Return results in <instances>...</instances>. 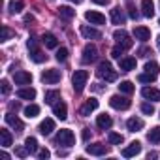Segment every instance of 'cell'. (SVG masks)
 Instances as JSON below:
<instances>
[{
    "label": "cell",
    "instance_id": "30",
    "mask_svg": "<svg viewBox=\"0 0 160 160\" xmlns=\"http://www.w3.org/2000/svg\"><path fill=\"white\" fill-rule=\"evenodd\" d=\"M25 145H27V149H28V152H30V154H34V152H38V151H40V149H38V139H36V138H27Z\"/></svg>",
    "mask_w": 160,
    "mask_h": 160
},
{
    "label": "cell",
    "instance_id": "2",
    "mask_svg": "<svg viewBox=\"0 0 160 160\" xmlns=\"http://www.w3.org/2000/svg\"><path fill=\"white\" fill-rule=\"evenodd\" d=\"M96 73H98L102 79H106V81H115V79H117V72H115V70H113V66H111L109 62H106V60L98 64Z\"/></svg>",
    "mask_w": 160,
    "mask_h": 160
},
{
    "label": "cell",
    "instance_id": "5",
    "mask_svg": "<svg viewBox=\"0 0 160 160\" xmlns=\"http://www.w3.org/2000/svg\"><path fill=\"white\" fill-rule=\"evenodd\" d=\"M27 45H28V51H30V58H32L36 64H40V62H43V60L47 58V57L38 49V45H36V40H34V38H30Z\"/></svg>",
    "mask_w": 160,
    "mask_h": 160
},
{
    "label": "cell",
    "instance_id": "38",
    "mask_svg": "<svg viewBox=\"0 0 160 160\" xmlns=\"http://www.w3.org/2000/svg\"><path fill=\"white\" fill-rule=\"evenodd\" d=\"M124 51H126V49H124L122 45H119V43H117V45L111 49V57H113V58H121V55H122Z\"/></svg>",
    "mask_w": 160,
    "mask_h": 160
},
{
    "label": "cell",
    "instance_id": "53",
    "mask_svg": "<svg viewBox=\"0 0 160 160\" xmlns=\"http://www.w3.org/2000/svg\"><path fill=\"white\" fill-rule=\"evenodd\" d=\"M158 25H160V21H158Z\"/></svg>",
    "mask_w": 160,
    "mask_h": 160
},
{
    "label": "cell",
    "instance_id": "47",
    "mask_svg": "<svg viewBox=\"0 0 160 160\" xmlns=\"http://www.w3.org/2000/svg\"><path fill=\"white\" fill-rule=\"evenodd\" d=\"M94 4H100V6H106V4H109V0H92Z\"/></svg>",
    "mask_w": 160,
    "mask_h": 160
},
{
    "label": "cell",
    "instance_id": "18",
    "mask_svg": "<svg viewBox=\"0 0 160 160\" xmlns=\"http://www.w3.org/2000/svg\"><path fill=\"white\" fill-rule=\"evenodd\" d=\"M6 122H8L12 128H15V132H23V130H25V124H23L13 113H6Z\"/></svg>",
    "mask_w": 160,
    "mask_h": 160
},
{
    "label": "cell",
    "instance_id": "48",
    "mask_svg": "<svg viewBox=\"0 0 160 160\" xmlns=\"http://www.w3.org/2000/svg\"><path fill=\"white\" fill-rule=\"evenodd\" d=\"M25 23H27V25L34 23V17H32V15H25Z\"/></svg>",
    "mask_w": 160,
    "mask_h": 160
},
{
    "label": "cell",
    "instance_id": "3",
    "mask_svg": "<svg viewBox=\"0 0 160 160\" xmlns=\"http://www.w3.org/2000/svg\"><path fill=\"white\" fill-rule=\"evenodd\" d=\"M109 106H111L113 109L124 111V109H128V108L132 106V102H130L126 96H119V94H113V96L109 98Z\"/></svg>",
    "mask_w": 160,
    "mask_h": 160
},
{
    "label": "cell",
    "instance_id": "32",
    "mask_svg": "<svg viewBox=\"0 0 160 160\" xmlns=\"http://www.w3.org/2000/svg\"><path fill=\"white\" fill-rule=\"evenodd\" d=\"M147 138H149L151 143H160V126H154V128L147 134Z\"/></svg>",
    "mask_w": 160,
    "mask_h": 160
},
{
    "label": "cell",
    "instance_id": "27",
    "mask_svg": "<svg viewBox=\"0 0 160 160\" xmlns=\"http://www.w3.org/2000/svg\"><path fill=\"white\" fill-rule=\"evenodd\" d=\"M17 96L23 98V100H34V98H36V91L30 89V87H28V89H19V91H17Z\"/></svg>",
    "mask_w": 160,
    "mask_h": 160
},
{
    "label": "cell",
    "instance_id": "29",
    "mask_svg": "<svg viewBox=\"0 0 160 160\" xmlns=\"http://www.w3.org/2000/svg\"><path fill=\"white\" fill-rule=\"evenodd\" d=\"M38 115H40V108H38L36 104H30V106L25 108V117L34 119V117H38Z\"/></svg>",
    "mask_w": 160,
    "mask_h": 160
},
{
    "label": "cell",
    "instance_id": "28",
    "mask_svg": "<svg viewBox=\"0 0 160 160\" xmlns=\"http://www.w3.org/2000/svg\"><path fill=\"white\" fill-rule=\"evenodd\" d=\"M58 15L62 17V19H66V21H70L73 15H75V10H72L70 6H60L58 8Z\"/></svg>",
    "mask_w": 160,
    "mask_h": 160
},
{
    "label": "cell",
    "instance_id": "35",
    "mask_svg": "<svg viewBox=\"0 0 160 160\" xmlns=\"http://www.w3.org/2000/svg\"><path fill=\"white\" fill-rule=\"evenodd\" d=\"M23 8H25V2H23V0H17V2H12V4H10V13H19Z\"/></svg>",
    "mask_w": 160,
    "mask_h": 160
},
{
    "label": "cell",
    "instance_id": "49",
    "mask_svg": "<svg viewBox=\"0 0 160 160\" xmlns=\"http://www.w3.org/2000/svg\"><path fill=\"white\" fill-rule=\"evenodd\" d=\"M149 53H151V51H149V49H145V47H143V49H139V57H147Z\"/></svg>",
    "mask_w": 160,
    "mask_h": 160
},
{
    "label": "cell",
    "instance_id": "13",
    "mask_svg": "<svg viewBox=\"0 0 160 160\" xmlns=\"http://www.w3.org/2000/svg\"><path fill=\"white\" fill-rule=\"evenodd\" d=\"M42 43H43L47 49H57V47H58V40H57V36L51 34V32H45V34L42 36Z\"/></svg>",
    "mask_w": 160,
    "mask_h": 160
},
{
    "label": "cell",
    "instance_id": "16",
    "mask_svg": "<svg viewBox=\"0 0 160 160\" xmlns=\"http://www.w3.org/2000/svg\"><path fill=\"white\" fill-rule=\"evenodd\" d=\"M134 38L139 40V42H147V40H151V30L147 27H136L134 28Z\"/></svg>",
    "mask_w": 160,
    "mask_h": 160
},
{
    "label": "cell",
    "instance_id": "21",
    "mask_svg": "<svg viewBox=\"0 0 160 160\" xmlns=\"http://www.w3.org/2000/svg\"><path fill=\"white\" fill-rule=\"evenodd\" d=\"M38 130H40L43 136H49V134L55 130V121H53V119H45V121H42L40 126H38Z\"/></svg>",
    "mask_w": 160,
    "mask_h": 160
},
{
    "label": "cell",
    "instance_id": "40",
    "mask_svg": "<svg viewBox=\"0 0 160 160\" xmlns=\"http://www.w3.org/2000/svg\"><path fill=\"white\" fill-rule=\"evenodd\" d=\"M13 36V32L8 28V27H2V32H0V42H6V40H10Z\"/></svg>",
    "mask_w": 160,
    "mask_h": 160
},
{
    "label": "cell",
    "instance_id": "31",
    "mask_svg": "<svg viewBox=\"0 0 160 160\" xmlns=\"http://www.w3.org/2000/svg\"><path fill=\"white\" fill-rule=\"evenodd\" d=\"M58 98H60V92L58 91H47L45 92V104H51L53 106Z\"/></svg>",
    "mask_w": 160,
    "mask_h": 160
},
{
    "label": "cell",
    "instance_id": "45",
    "mask_svg": "<svg viewBox=\"0 0 160 160\" xmlns=\"http://www.w3.org/2000/svg\"><path fill=\"white\" fill-rule=\"evenodd\" d=\"M128 15H130V17H132V19H138V15H139V13H138V12H136V8H134V6H132V4H130V6H128Z\"/></svg>",
    "mask_w": 160,
    "mask_h": 160
},
{
    "label": "cell",
    "instance_id": "34",
    "mask_svg": "<svg viewBox=\"0 0 160 160\" xmlns=\"http://www.w3.org/2000/svg\"><path fill=\"white\" fill-rule=\"evenodd\" d=\"M108 139H109V143H111V145H121V143H122V136H121V134H117V132H109Z\"/></svg>",
    "mask_w": 160,
    "mask_h": 160
},
{
    "label": "cell",
    "instance_id": "11",
    "mask_svg": "<svg viewBox=\"0 0 160 160\" xmlns=\"http://www.w3.org/2000/svg\"><path fill=\"white\" fill-rule=\"evenodd\" d=\"M141 96L145 100H152V102H160V91L154 89V87H143L141 91Z\"/></svg>",
    "mask_w": 160,
    "mask_h": 160
},
{
    "label": "cell",
    "instance_id": "6",
    "mask_svg": "<svg viewBox=\"0 0 160 160\" xmlns=\"http://www.w3.org/2000/svg\"><path fill=\"white\" fill-rule=\"evenodd\" d=\"M96 58H98V49H96V45L87 43V45L83 47V57H81L83 64H91V62H94Z\"/></svg>",
    "mask_w": 160,
    "mask_h": 160
},
{
    "label": "cell",
    "instance_id": "8",
    "mask_svg": "<svg viewBox=\"0 0 160 160\" xmlns=\"http://www.w3.org/2000/svg\"><path fill=\"white\" fill-rule=\"evenodd\" d=\"M42 81H43V83H49V85L58 83V81H60V72H58V70H55V68L45 70V72L42 73Z\"/></svg>",
    "mask_w": 160,
    "mask_h": 160
},
{
    "label": "cell",
    "instance_id": "43",
    "mask_svg": "<svg viewBox=\"0 0 160 160\" xmlns=\"http://www.w3.org/2000/svg\"><path fill=\"white\" fill-rule=\"evenodd\" d=\"M141 111L147 113V115H152V113H154V108H152V104H143V106H141Z\"/></svg>",
    "mask_w": 160,
    "mask_h": 160
},
{
    "label": "cell",
    "instance_id": "22",
    "mask_svg": "<svg viewBox=\"0 0 160 160\" xmlns=\"http://www.w3.org/2000/svg\"><path fill=\"white\" fill-rule=\"evenodd\" d=\"M141 13L145 17H152L154 15V4H152V0H141Z\"/></svg>",
    "mask_w": 160,
    "mask_h": 160
},
{
    "label": "cell",
    "instance_id": "39",
    "mask_svg": "<svg viewBox=\"0 0 160 160\" xmlns=\"http://www.w3.org/2000/svg\"><path fill=\"white\" fill-rule=\"evenodd\" d=\"M66 58H68V49H66V47L57 49V60H58V62H64Z\"/></svg>",
    "mask_w": 160,
    "mask_h": 160
},
{
    "label": "cell",
    "instance_id": "37",
    "mask_svg": "<svg viewBox=\"0 0 160 160\" xmlns=\"http://www.w3.org/2000/svg\"><path fill=\"white\" fill-rule=\"evenodd\" d=\"M145 72H149V73H154V75H158V62H154V60L147 62V64H145Z\"/></svg>",
    "mask_w": 160,
    "mask_h": 160
},
{
    "label": "cell",
    "instance_id": "42",
    "mask_svg": "<svg viewBox=\"0 0 160 160\" xmlns=\"http://www.w3.org/2000/svg\"><path fill=\"white\" fill-rule=\"evenodd\" d=\"M15 154H17L19 158H25V156L30 154V152H28V149H27V145H25V147H17V149H15Z\"/></svg>",
    "mask_w": 160,
    "mask_h": 160
},
{
    "label": "cell",
    "instance_id": "25",
    "mask_svg": "<svg viewBox=\"0 0 160 160\" xmlns=\"http://www.w3.org/2000/svg\"><path fill=\"white\" fill-rule=\"evenodd\" d=\"M111 21H113V25H122L124 23V13H122L121 8H113L111 10Z\"/></svg>",
    "mask_w": 160,
    "mask_h": 160
},
{
    "label": "cell",
    "instance_id": "33",
    "mask_svg": "<svg viewBox=\"0 0 160 160\" xmlns=\"http://www.w3.org/2000/svg\"><path fill=\"white\" fill-rule=\"evenodd\" d=\"M119 89H121V92H124V94H132V92H134V85H132L130 81H121Z\"/></svg>",
    "mask_w": 160,
    "mask_h": 160
},
{
    "label": "cell",
    "instance_id": "19",
    "mask_svg": "<svg viewBox=\"0 0 160 160\" xmlns=\"http://www.w3.org/2000/svg\"><path fill=\"white\" fill-rule=\"evenodd\" d=\"M87 152L92 154V156H102V154L108 152V149H106L104 143H92V145H87Z\"/></svg>",
    "mask_w": 160,
    "mask_h": 160
},
{
    "label": "cell",
    "instance_id": "41",
    "mask_svg": "<svg viewBox=\"0 0 160 160\" xmlns=\"http://www.w3.org/2000/svg\"><path fill=\"white\" fill-rule=\"evenodd\" d=\"M0 89H2V94H4V96L10 94L12 87H10V81H8V79H2V81H0Z\"/></svg>",
    "mask_w": 160,
    "mask_h": 160
},
{
    "label": "cell",
    "instance_id": "4",
    "mask_svg": "<svg viewBox=\"0 0 160 160\" xmlns=\"http://www.w3.org/2000/svg\"><path fill=\"white\" fill-rule=\"evenodd\" d=\"M73 141H75V136H73V132H72V130H68V128L58 130V134H57V143H58V145L72 147V145H73Z\"/></svg>",
    "mask_w": 160,
    "mask_h": 160
},
{
    "label": "cell",
    "instance_id": "50",
    "mask_svg": "<svg viewBox=\"0 0 160 160\" xmlns=\"http://www.w3.org/2000/svg\"><path fill=\"white\" fill-rule=\"evenodd\" d=\"M10 108H12V109H15V111H17V109H19V104H15V102H12V104H10Z\"/></svg>",
    "mask_w": 160,
    "mask_h": 160
},
{
    "label": "cell",
    "instance_id": "44",
    "mask_svg": "<svg viewBox=\"0 0 160 160\" xmlns=\"http://www.w3.org/2000/svg\"><path fill=\"white\" fill-rule=\"evenodd\" d=\"M49 156H51V152H49L47 149H40V151H38V158H40V160H47Z\"/></svg>",
    "mask_w": 160,
    "mask_h": 160
},
{
    "label": "cell",
    "instance_id": "15",
    "mask_svg": "<svg viewBox=\"0 0 160 160\" xmlns=\"http://www.w3.org/2000/svg\"><path fill=\"white\" fill-rule=\"evenodd\" d=\"M85 19L91 23V25H104L106 23V17L98 12H87L85 13Z\"/></svg>",
    "mask_w": 160,
    "mask_h": 160
},
{
    "label": "cell",
    "instance_id": "26",
    "mask_svg": "<svg viewBox=\"0 0 160 160\" xmlns=\"http://www.w3.org/2000/svg\"><path fill=\"white\" fill-rule=\"evenodd\" d=\"M12 141H13V138H12V134H10L6 128L0 130V145H2V147H10Z\"/></svg>",
    "mask_w": 160,
    "mask_h": 160
},
{
    "label": "cell",
    "instance_id": "46",
    "mask_svg": "<svg viewBox=\"0 0 160 160\" xmlns=\"http://www.w3.org/2000/svg\"><path fill=\"white\" fill-rule=\"evenodd\" d=\"M89 138H91V130L89 128H83V139L89 141Z\"/></svg>",
    "mask_w": 160,
    "mask_h": 160
},
{
    "label": "cell",
    "instance_id": "12",
    "mask_svg": "<svg viewBox=\"0 0 160 160\" xmlns=\"http://www.w3.org/2000/svg\"><path fill=\"white\" fill-rule=\"evenodd\" d=\"M81 34L87 38V40H98V38H102V34H100V30H96V28H92V27H87V25H81Z\"/></svg>",
    "mask_w": 160,
    "mask_h": 160
},
{
    "label": "cell",
    "instance_id": "52",
    "mask_svg": "<svg viewBox=\"0 0 160 160\" xmlns=\"http://www.w3.org/2000/svg\"><path fill=\"white\" fill-rule=\"evenodd\" d=\"M158 47H160V36H158Z\"/></svg>",
    "mask_w": 160,
    "mask_h": 160
},
{
    "label": "cell",
    "instance_id": "9",
    "mask_svg": "<svg viewBox=\"0 0 160 160\" xmlns=\"http://www.w3.org/2000/svg\"><path fill=\"white\" fill-rule=\"evenodd\" d=\"M98 108V100L96 98H89L83 106H81V109H79V115H83V117H89L94 109Z\"/></svg>",
    "mask_w": 160,
    "mask_h": 160
},
{
    "label": "cell",
    "instance_id": "1",
    "mask_svg": "<svg viewBox=\"0 0 160 160\" xmlns=\"http://www.w3.org/2000/svg\"><path fill=\"white\" fill-rule=\"evenodd\" d=\"M87 79H89V72L87 70H75V73L72 75V85L75 92H81L87 85Z\"/></svg>",
    "mask_w": 160,
    "mask_h": 160
},
{
    "label": "cell",
    "instance_id": "23",
    "mask_svg": "<svg viewBox=\"0 0 160 160\" xmlns=\"http://www.w3.org/2000/svg\"><path fill=\"white\" fill-rule=\"evenodd\" d=\"M111 124H113V121H111V117L109 115H98V119H96V126L98 128H102V130H108V128H111Z\"/></svg>",
    "mask_w": 160,
    "mask_h": 160
},
{
    "label": "cell",
    "instance_id": "7",
    "mask_svg": "<svg viewBox=\"0 0 160 160\" xmlns=\"http://www.w3.org/2000/svg\"><path fill=\"white\" fill-rule=\"evenodd\" d=\"M113 38H115V40H117V43H119V45H122L124 49H130V47L134 45V42L130 40L128 32H126V30H122V28H121V30H115V32H113Z\"/></svg>",
    "mask_w": 160,
    "mask_h": 160
},
{
    "label": "cell",
    "instance_id": "24",
    "mask_svg": "<svg viewBox=\"0 0 160 160\" xmlns=\"http://www.w3.org/2000/svg\"><path fill=\"white\" fill-rule=\"evenodd\" d=\"M126 128H128L130 132H138V130H141V128H143V121H141V119H138V117H132V119H128V121H126Z\"/></svg>",
    "mask_w": 160,
    "mask_h": 160
},
{
    "label": "cell",
    "instance_id": "51",
    "mask_svg": "<svg viewBox=\"0 0 160 160\" xmlns=\"http://www.w3.org/2000/svg\"><path fill=\"white\" fill-rule=\"evenodd\" d=\"M70 2H75V4H81V0H70Z\"/></svg>",
    "mask_w": 160,
    "mask_h": 160
},
{
    "label": "cell",
    "instance_id": "14",
    "mask_svg": "<svg viewBox=\"0 0 160 160\" xmlns=\"http://www.w3.org/2000/svg\"><path fill=\"white\" fill-rule=\"evenodd\" d=\"M13 79H15V85H28V83L32 81V75H30L28 72H23V70H19V72H15Z\"/></svg>",
    "mask_w": 160,
    "mask_h": 160
},
{
    "label": "cell",
    "instance_id": "10",
    "mask_svg": "<svg viewBox=\"0 0 160 160\" xmlns=\"http://www.w3.org/2000/svg\"><path fill=\"white\" fill-rule=\"evenodd\" d=\"M139 152H141V143H139V141H132L128 147L122 149V156H124V158L136 156V154H139Z\"/></svg>",
    "mask_w": 160,
    "mask_h": 160
},
{
    "label": "cell",
    "instance_id": "20",
    "mask_svg": "<svg viewBox=\"0 0 160 160\" xmlns=\"http://www.w3.org/2000/svg\"><path fill=\"white\" fill-rule=\"evenodd\" d=\"M119 68H121L122 72L136 70V58H134V57H124V58H121V62H119Z\"/></svg>",
    "mask_w": 160,
    "mask_h": 160
},
{
    "label": "cell",
    "instance_id": "17",
    "mask_svg": "<svg viewBox=\"0 0 160 160\" xmlns=\"http://www.w3.org/2000/svg\"><path fill=\"white\" fill-rule=\"evenodd\" d=\"M53 113L57 115V119L64 121V119L68 117V109H66V104H64V102H55V104H53Z\"/></svg>",
    "mask_w": 160,
    "mask_h": 160
},
{
    "label": "cell",
    "instance_id": "36",
    "mask_svg": "<svg viewBox=\"0 0 160 160\" xmlns=\"http://www.w3.org/2000/svg\"><path fill=\"white\" fill-rule=\"evenodd\" d=\"M138 79H139L141 83H152L154 79H156V75H154V73H149V72H145V73H141Z\"/></svg>",
    "mask_w": 160,
    "mask_h": 160
}]
</instances>
